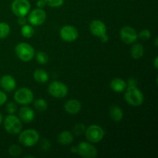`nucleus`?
I'll return each instance as SVG.
<instances>
[{
	"instance_id": "40",
	"label": "nucleus",
	"mask_w": 158,
	"mask_h": 158,
	"mask_svg": "<svg viewBox=\"0 0 158 158\" xmlns=\"http://www.w3.org/2000/svg\"><path fill=\"white\" fill-rule=\"evenodd\" d=\"M154 42H155V46H157V37H156Z\"/></svg>"
},
{
	"instance_id": "23",
	"label": "nucleus",
	"mask_w": 158,
	"mask_h": 158,
	"mask_svg": "<svg viewBox=\"0 0 158 158\" xmlns=\"http://www.w3.org/2000/svg\"><path fill=\"white\" fill-rule=\"evenodd\" d=\"M34 107L35 108V110L40 112H44L47 110L48 108V103L44 99H37L34 102Z\"/></svg>"
},
{
	"instance_id": "22",
	"label": "nucleus",
	"mask_w": 158,
	"mask_h": 158,
	"mask_svg": "<svg viewBox=\"0 0 158 158\" xmlns=\"http://www.w3.org/2000/svg\"><path fill=\"white\" fill-rule=\"evenodd\" d=\"M34 33H35V30L31 25L25 24L22 26L21 34L23 37L28 39L31 38V37L33 36Z\"/></svg>"
},
{
	"instance_id": "11",
	"label": "nucleus",
	"mask_w": 158,
	"mask_h": 158,
	"mask_svg": "<svg viewBox=\"0 0 158 158\" xmlns=\"http://www.w3.org/2000/svg\"><path fill=\"white\" fill-rule=\"evenodd\" d=\"M120 37L126 44H133L138 39V33L131 26H123L120 31Z\"/></svg>"
},
{
	"instance_id": "5",
	"label": "nucleus",
	"mask_w": 158,
	"mask_h": 158,
	"mask_svg": "<svg viewBox=\"0 0 158 158\" xmlns=\"http://www.w3.org/2000/svg\"><path fill=\"white\" fill-rule=\"evenodd\" d=\"M84 134L86 140L91 143H99L103 140L105 135L103 128L97 124H93L88 127Z\"/></svg>"
},
{
	"instance_id": "3",
	"label": "nucleus",
	"mask_w": 158,
	"mask_h": 158,
	"mask_svg": "<svg viewBox=\"0 0 158 158\" xmlns=\"http://www.w3.org/2000/svg\"><path fill=\"white\" fill-rule=\"evenodd\" d=\"M15 52L18 58L23 62H29L35 56V49L27 43H20L15 47Z\"/></svg>"
},
{
	"instance_id": "29",
	"label": "nucleus",
	"mask_w": 158,
	"mask_h": 158,
	"mask_svg": "<svg viewBox=\"0 0 158 158\" xmlns=\"http://www.w3.org/2000/svg\"><path fill=\"white\" fill-rule=\"evenodd\" d=\"M17 104L13 101L9 102L6 104V111L9 114H15V113L17 111Z\"/></svg>"
},
{
	"instance_id": "21",
	"label": "nucleus",
	"mask_w": 158,
	"mask_h": 158,
	"mask_svg": "<svg viewBox=\"0 0 158 158\" xmlns=\"http://www.w3.org/2000/svg\"><path fill=\"white\" fill-rule=\"evenodd\" d=\"M144 54V48L141 43H136L131 47V55L134 60H139Z\"/></svg>"
},
{
	"instance_id": "28",
	"label": "nucleus",
	"mask_w": 158,
	"mask_h": 158,
	"mask_svg": "<svg viewBox=\"0 0 158 158\" xmlns=\"http://www.w3.org/2000/svg\"><path fill=\"white\" fill-rule=\"evenodd\" d=\"M47 6L52 8L60 7L64 3V0H45Z\"/></svg>"
},
{
	"instance_id": "1",
	"label": "nucleus",
	"mask_w": 158,
	"mask_h": 158,
	"mask_svg": "<svg viewBox=\"0 0 158 158\" xmlns=\"http://www.w3.org/2000/svg\"><path fill=\"white\" fill-rule=\"evenodd\" d=\"M125 90L124 99L128 104L133 106H139L143 103L144 97L143 93L137 86H128Z\"/></svg>"
},
{
	"instance_id": "27",
	"label": "nucleus",
	"mask_w": 158,
	"mask_h": 158,
	"mask_svg": "<svg viewBox=\"0 0 158 158\" xmlns=\"http://www.w3.org/2000/svg\"><path fill=\"white\" fill-rule=\"evenodd\" d=\"M86 131V127H85L84 124L83 123H77L73 127V134L76 136H81L83 135Z\"/></svg>"
},
{
	"instance_id": "18",
	"label": "nucleus",
	"mask_w": 158,
	"mask_h": 158,
	"mask_svg": "<svg viewBox=\"0 0 158 158\" xmlns=\"http://www.w3.org/2000/svg\"><path fill=\"white\" fill-rule=\"evenodd\" d=\"M110 117H111L114 121L120 122L123 118V110L120 106L117 105H113L110 108Z\"/></svg>"
},
{
	"instance_id": "17",
	"label": "nucleus",
	"mask_w": 158,
	"mask_h": 158,
	"mask_svg": "<svg viewBox=\"0 0 158 158\" xmlns=\"http://www.w3.org/2000/svg\"><path fill=\"white\" fill-rule=\"evenodd\" d=\"M127 82L121 78H114L110 82V88L116 93H122L127 89Z\"/></svg>"
},
{
	"instance_id": "33",
	"label": "nucleus",
	"mask_w": 158,
	"mask_h": 158,
	"mask_svg": "<svg viewBox=\"0 0 158 158\" xmlns=\"http://www.w3.org/2000/svg\"><path fill=\"white\" fill-rule=\"evenodd\" d=\"M127 85L128 86H137V81L135 78H130L129 80H127Z\"/></svg>"
},
{
	"instance_id": "12",
	"label": "nucleus",
	"mask_w": 158,
	"mask_h": 158,
	"mask_svg": "<svg viewBox=\"0 0 158 158\" xmlns=\"http://www.w3.org/2000/svg\"><path fill=\"white\" fill-rule=\"evenodd\" d=\"M60 35L62 40L67 43H73L79 37V32L76 27L73 26H64L60 31Z\"/></svg>"
},
{
	"instance_id": "10",
	"label": "nucleus",
	"mask_w": 158,
	"mask_h": 158,
	"mask_svg": "<svg viewBox=\"0 0 158 158\" xmlns=\"http://www.w3.org/2000/svg\"><path fill=\"white\" fill-rule=\"evenodd\" d=\"M28 16V21L30 25L39 26L43 25L46 19V13L43 9H35L29 12Z\"/></svg>"
},
{
	"instance_id": "36",
	"label": "nucleus",
	"mask_w": 158,
	"mask_h": 158,
	"mask_svg": "<svg viewBox=\"0 0 158 158\" xmlns=\"http://www.w3.org/2000/svg\"><path fill=\"white\" fill-rule=\"evenodd\" d=\"M99 38L100 39V41H101L102 43H106V42L108 41V40H109V36L106 35V33L103 34V35H101V36L99 37Z\"/></svg>"
},
{
	"instance_id": "8",
	"label": "nucleus",
	"mask_w": 158,
	"mask_h": 158,
	"mask_svg": "<svg viewBox=\"0 0 158 158\" xmlns=\"http://www.w3.org/2000/svg\"><path fill=\"white\" fill-rule=\"evenodd\" d=\"M31 5L29 0H13L11 9L16 16H26L30 12Z\"/></svg>"
},
{
	"instance_id": "37",
	"label": "nucleus",
	"mask_w": 158,
	"mask_h": 158,
	"mask_svg": "<svg viewBox=\"0 0 158 158\" xmlns=\"http://www.w3.org/2000/svg\"><path fill=\"white\" fill-rule=\"evenodd\" d=\"M158 57L156 56L155 59H154V67H155V69H157L158 68Z\"/></svg>"
},
{
	"instance_id": "7",
	"label": "nucleus",
	"mask_w": 158,
	"mask_h": 158,
	"mask_svg": "<svg viewBox=\"0 0 158 158\" xmlns=\"http://www.w3.org/2000/svg\"><path fill=\"white\" fill-rule=\"evenodd\" d=\"M48 92L54 98L63 99L68 94V87L63 82L53 81L49 85Z\"/></svg>"
},
{
	"instance_id": "9",
	"label": "nucleus",
	"mask_w": 158,
	"mask_h": 158,
	"mask_svg": "<svg viewBox=\"0 0 158 158\" xmlns=\"http://www.w3.org/2000/svg\"><path fill=\"white\" fill-rule=\"evenodd\" d=\"M77 152L80 157L83 158H94L97 156L98 151L97 148L89 142H81L77 146Z\"/></svg>"
},
{
	"instance_id": "35",
	"label": "nucleus",
	"mask_w": 158,
	"mask_h": 158,
	"mask_svg": "<svg viewBox=\"0 0 158 158\" xmlns=\"http://www.w3.org/2000/svg\"><path fill=\"white\" fill-rule=\"evenodd\" d=\"M18 23L20 26H23V25L26 24V19L25 18V16H19Z\"/></svg>"
},
{
	"instance_id": "26",
	"label": "nucleus",
	"mask_w": 158,
	"mask_h": 158,
	"mask_svg": "<svg viewBox=\"0 0 158 158\" xmlns=\"http://www.w3.org/2000/svg\"><path fill=\"white\" fill-rule=\"evenodd\" d=\"M22 152H23V150H22L21 147L19 145L13 144L9 148V154L12 157H19L22 154Z\"/></svg>"
},
{
	"instance_id": "34",
	"label": "nucleus",
	"mask_w": 158,
	"mask_h": 158,
	"mask_svg": "<svg viewBox=\"0 0 158 158\" xmlns=\"http://www.w3.org/2000/svg\"><path fill=\"white\" fill-rule=\"evenodd\" d=\"M37 7L40 8V9H43L45 6H46V3L45 0H38L36 2Z\"/></svg>"
},
{
	"instance_id": "13",
	"label": "nucleus",
	"mask_w": 158,
	"mask_h": 158,
	"mask_svg": "<svg viewBox=\"0 0 158 158\" xmlns=\"http://www.w3.org/2000/svg\"><path fill=\"white\" fill-rule=\"evenodd\" d=\"M89 30L94 35L100 37L106 33V26L102 20L94 19L89 25Z\"/></svg>"
},
{
	"instance_id": "6",
	"label": "nucleus",
	"mask_w": 158,
	"mask_h": 158,
	"mask_svg": "<svg viewBox=\"0 0 158 158\" xmlns=\"http://www.w3.org/2000/svg\"><path fill=\"white\" fill-rule=\"evenodd\" d=\"M34 94L30 89L22 87L17 89L14 94V100L17 103L21 105H29L33 101Z\"/></svg>"
},
{
	"instance_id": "31",
	"label": "nucleus",
	"mask_w": 158,
	"mask_h": 158,
	"mask_svg": "<svg viewBox=\"0 0 158 158\" xmlns=\"http://www.w3.org/2000/svg\"><path fill=\"white\" fill-rule=\"evenodd\" d=\"M50 143H49V140H46V139H43V140H42L41 143H40V148L44 151H48V150L50 148Z\"/></svg>"
},
{
	"instance_id": "19",
	"label": "nucleus",
	"mask_w": 158,
	"mask_h": 158,
	"mask_svg": "<svg viewBox=\"0 0 158 158\" xmlns=\"http://www.w3.org/2000/svg\"><path fill=\"white\" fill-rule=\"evenodd\" d=\"M73 134L69 131H64L58 136V142L61 145H69L73 141Z\"/></svg>"
},
{
	"instance_id": "25",
	"label": "nucleus",
	"mask_w": 158,
	"mask_h": 158,
	"mask_svg": "<svg viewBox=\"0 0 158 158\" xmlns=\"http://www.w3.org/2000/svg\"><path fill=\"white\" fill-rule=\"evenodd\" d=\"M35 59H36V61L42 65L46 64L49 61V56H48L47 53L43 51H40L37 52L35 55Z\"/></svg>"
},
{
	"instance_id": "41",
	"label": "nucleus",
	"mask_w": 158,
	"mask_h": 158,
	"mask_svg": "<svg viewBox=\"0 0 158 158\" xmlns=\"http://www.w3.org/2000/svg\"><path fill=\"white\" fill-rule=\"evenodd\" d=\"M29 157H32V158H34L33 156H26V157H25V158H29Z\"/></svg>"
},
{
	"instance_id": "38",
	"label": "nucleus",
	"mask_w": 158,
	"mask_h": 158,
	"mask_svg": "<svg viewBox=\"0 0 158 158\" xmlns=\"http://www.w3.org/2000/svg\"><path fill=\"white\" fill-rule=\"evenodd\" d=\"M70 151L72 153H74V154H75V153H77V146H76V147H72V148H71V149H70Z\"/></svg>"
},
{
	"instance_id": "15",
	"label": "nucleus",
	"mask_w": 158,
	"mask_h": 158,
	"mask_svg": "<svg viewBox=\"0 0 158 158\" xmlns=\"http://www.w3.org/2000/svg\"><path fill=\"white\" fill-rule=\"evenodd\" d=\"M19 117L21 121L24 123H31L35 119V112L31 107H29L26 105L23 106L19 110Z\"/></svg>"
},
{
	"instance_id": "16",
	"label": "nucleus",
	"mask_w": 158,
	"mask_h": 158,
	"mask_svg": "<svg viewBox=\"0 0 158 158\" xmlns=\"http://www.w3.org/2000/svg\"><path fill=\"white\" fill-rule=\"evenodd\" d=\"M81 103L78 100L76 99H71V100H67L64 104V110L67 114H78L81 110Z\"/></svg>"
},
{
	"instance_id": "14",
	"label": "nucleus",
	"mask_w": 158,
	"mask_h": 158,
	"mask_svg": "<svg viewBox=\"0 0 158 158\" xmlns=\"http://www.w3.org/2000/svg\"><path fill=\"white\" fill-rule=\"evenodd\" d=\"M0 86L6 92H12L16 88V81L10 75H4L0 80Z\"/></svg>"
},
{
	"instance_id": "32",
	"label": "nucleus",
	"mask_w": 158,
	"mask_h": 158,
	"mask_svg": "<svg viewBox=\"0 0 158 158\" xmlns=\"http://www.w3.org/2000/svg\"><path fill=\"white\" fill-rule=\"evenodd\" d=\"M7 101V95L2 90H0V106H2Z\"/></svg>"
},
{
	"instance_id": "24",
	"label": "nucleus",
	"mask_w": 158,
	"mask_h": 158,
	"mask_svg": "<svg viewBox=\"0 0 158 158\" xmlns=\"http://www.w3.org/2000/svg\"><path fill=\"white\" fill-rule=\"evenodd\" d=\"M10 33V26L8 23H0V39H5Z\"/></svg>"
},
{
	"instance_id": "2",
	"label": "nucleus",
	"mask_w": 158,
	"mask_h": 158,
	"mask_svg": "<svg viewBox=\"0 0 158 158\" xmlns=\"http://www.w3.org/2000/svg\"><path fill=\"white\" fill-rule=\"evenodd\" d=\"M40 140V134L33 129L25 130L19 133V141L23 146L26 148H32L35 146Z\"/></svg>"
},
{
	"instance_id": "30",
	"label": "nucleus",
	"mask_w": 158,
	"mask_h": 158,
	"mask_svg": "<svg viewBox=\"0 0 158 158\" xmlns=\"http://www.w3.org/2000/svg\"><path fill=\"white\" fill-rule=\"evenodd\" d=\"M151 36V32L149 29H143L140 32V33L138 34V37L142 40H148Z\"/></svg>"
},
{
	"instance_id": "39",
	"label": "nucleus",
	"mask_w": 158,
	"mask_h": 158,
	"mask_svg": "<svg viewBox=\"0 0 158 158\" xmlns=\"http://www.w3.org/2000/svg\"><path fill=\"white\" fill-rule=\"evenodd\" d=\"M3 122V117H2V114L0 113V124Z\"/></svg>"
},
{
	"instance_id": "20",
	"label": "nucleus",
	"mask_w": 158,
	"mask_h": 158,
	"mask_svg": "<svg viewBox=\"0 0 158 158\" xmlns=\"http://www.w3.org/2000/svg\"><path fill=\"white\" fill-rule=\"evenodd\" d=\"M33 78L38 83H44L49 80V74L45 69H37L33 72Z\"/></svg>"
},
{
	"instance_id": "4",
	"label": "nucleus",
	"mask_w": 158,
	"mask_h": 158,
	"mask_svg": "<svg viewBox=\"0 0 158 158\" xmlns=\"http://www.w3.org/2000/svg\"><path fill=\"white\" fill-rule=\"evenodd\" d=\"M4 128L9 134L15 135L19 134L23 129V123L21 120L14 114H9L5 118Z\"/></svg>"
}]
</instances>
